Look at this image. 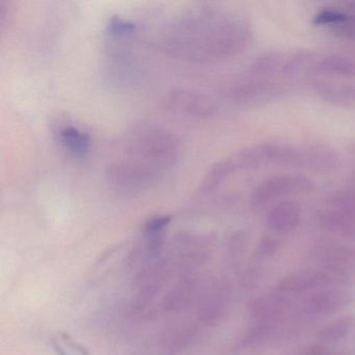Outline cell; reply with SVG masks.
<instances>
[{
    "mask_svg": "<svg viewBox=\"0 0 355 355\" xmlns=\"http://www.w3.org/2000/svg\"><path fill=\"white\" fill-rule=\"evenodd\" d=\"M250 26L240 16L200 6L176 13L161 30L162 51L180 61L214 63L236 57L251 42Z\"/></svg>",
    "mask_w": 355,
    "mask_h": 355,
    "instance_id": "cell-1",
    "label": "cell"
},
{
    "mask_svg": "<svg viewBox=\"0 0 355 355\" xmlns=\"http://www.w3.org/2000/svg\"><path fill=\"white\" fill-rule=\"evenodd\" d=\"M126 157L147 164L163 173L173 167L182 153L180 139L164 126L153 123L134 125L124 135Z\"/></svg>",
    "mask_w": 355,
    "mask_h": 355,
    "instance_id": "cell-2",
    "label": "cell"
},
{
    "mask_svg": "<svg viewBox=\"0 0 355 355\" xmlns=\"http://www.w3.org/2000/svg\"><path fill=\"white\" fill-rule=\"evenodd\" d=\"M162 172L147 164L130 157L111 162L105 168V180L113 190L125 195H136L151 189Z\"/></svg>",
    "mask_w": 355,
    "mask_h": 355,
    "instance_id": "cell-3",
    "label": "cell"
},
{
    "mask_svg": "<svg viewBox=\"0 0 355 355\" xmlns=\"http://www.w3.org/2000/svg\"><path fill=\"white\" fill-rule=\"evenodd\" d=\"M315 189L313 180L302 174H286L273 176L259 184L251 194L253 207H266L277 199L292 195L304 194Z\"/></svg>",
    "mask_w": 355,
    "mask_h": 355,
    "instance_id": "cell-4",
    "label": "cell"
},
{
    "mask_svg": "<svg viewBox=\"0 0 355 355\" xmlns=\"http://www.w3.org/2000/svg\"><path fill=\"white\" fill-rule=\"evenodd\" d=\"M165 105L180 115L200 119L213 117L218 112V105L213 97L193 89H173L166 96Z\"/></svg>",
    "mask_w": 355,
    "mask_h": 355,
    "instance_id": "cell-5",
    "label": "cell"
},
{
    "mask_svg": "<svg viewBox=\"0 0 355 355\" xmlns=\"http://www.w3.org/2000/svg\"><path fill=\"white\" fill-rule=\"evenodd\" d=\"M263 166L275 165L282 167L307 169V147H296L284 143H263L257 145Z\"/></svg>",
    "mask_w": 355,
    "mask_h": 355,
    "instance_id": "cell-6",
    "label": "cell"
},
{
    "mask_svg": "<svg viewBox=\"0 0 355 355\" xmlns=\"http://www.w3.org/2000/svg\"><path fill=\"white\" fill-rule=\"evenodd\" d=\"M344 276L330 270H304L284 277L278 284V288L284 293H302L311 288L340 282Z\"/></svg>",
    "mask_w": 355,
    "mask_h": 355,
    "instance_id": "cell-7",
    "label": "cell"
},
{
    "mask_svg": "<svg viewBox=\"0 0 355 355\" xmlns=\"http://www.w3.org/2000/svg\"><path fill=\"white\" fill-rule=\"evenodd\" d=\"M315 257L325 263L326 269L345 276L355 266V249L326 241L315 246Z\"/></svg>",
    "mask_w": 355,
    "mask_h": 355,
    "instance_id": "cell-8",
    "label": "cell"
},
{
    "mask_svg": "<svg viewBox=\"0 0 355 355\" xmlns=\"http://www.w3.org/2000/svg\"><path fill=\"white\" fill-rule=\"evenodd\" d=\"M278 92L279 90L273 83L265 80H252L239 83L232 87L230 96L238 105H253L271 101Z\"/></svg>",
    "mask_w": 355,
    "mask_h": 355,
    "instance_id": "cell-9",
    "label": "cell"
},
{
    "mask_svg": "<svg viewBox=\"0 0 355 355\" xmlns=\"http://www.w3.org/2000/svg\"><path fill=\"white\" fill-rule=\"evenodd\" d=\"M58 142L64 151L76 159H84L91 150L90 135L74 124H62L55 132Z\"/></svg>",
    "mask_w": 355,
    "mask_h": 355,
    "instance_id": "cell-10",
    "label": "cell"
},
{
    "mask_svg": "<svg viewBox=\"0 0 355 355\" xmlns=\"http://www.w3.org/2000/svg\"><path fill=\"white\" fill-rule=\"evenodd\" d=\"M302 209L294 201L286 200L277 203L267 215V224L274 232L286 234L300 223Z\"/></svg>",
    "mask_w": 355,
    "mask_h": 355,
    "instance_id": "cell-11",
    "label": "cell"
},
{
    "mask_svg": "<svg viewBox=\"0 0 355 355\" xmlns=\"http://www.w3.org/2000/svg\"><path fill=\"white\" fill-rule=\"evenodd\" d=\"M350 302V295L340 290H327L315 293L304 301L305 311L311 315L334 313Z\"/></svg>",
    "mask_w": 355,
    "mask_h": 355,
    "instance_id": "cell-12",
    "label": "cell"
},
{
    "mask_svg": "<svg viewBox=\"0 0 355 355\" xmlns=\"http://www.w3.org/2000/svg\"><path fill=\"white\" fill-rule=\"evenodd\" d=\"M288 309V300L278 295H267L255 299L251 311L259 321H277Z\"/></svg>",
    "mask_w": 355,
    "mask_h": 355,
    "instance_id": "cell-13",
    "label": "cell"
},
{
    "mask_svg": "<svg viewBox=\"0 0 355 355\" xmlns=\"http://www.w3.org/2000/svg\"><path fill=\"white\" fill-rule=\"evenodd\" d=\"M307 148H309L307 149L309 151L307 170L320 172V173H330L340 167V157L334 149L322 146V145L309 146Z\"/></svg>",
    "mask_w": 355,
    "mask_h": 355,
    "instance_id": "cell-14",
    "label": "cell"
},
{
    "mask_svg": "<svg viewBox=\"0 0 355 355\" xmlns=\"http://www.w3.org/2000/svg\"><path fill=\"white\" fill-rule=\"evenodd\" d=\"M234 172L236 171H234L228 157L217 162L207 170V173L203 176L200 187H199V193L202 195L211 194L214 191L217 190Z\"/></svg>",
    "mask_w": 355,
    "mask_h": 355,
    "instance_id": "cell-15",
    "label": "cell"
},
{
    "mask_svg": "<svg viewBox=\"0 0 355 355\" xmlns=\"http://www.w3.org/2000/svg\"><path fill=\"white\" fill-rule=\"evenodd\" d=\"M313 71L322 74H338V76L355 78V61L342 55H328L315 62Z\"/></svg>",
    "mask_w": 355,
    "mask_h": 355,
    "instance_id": "cell-16",
    "label": "cell"
},
{
    "mask_svg": "<svg viewBox=\"0 0 355 355\" xmlns=\"http://www.w3.org/2000/svg\"><path fill=\"white\" fill-rule=\"evenodd\" d=\"M315 217H317L318 223L329 232H342V234L355 232L354 218L348 217L329 207L320 209Z\"/></svg>",
    "mask_w": 355,
    "mask_h": 355,
    "instance_id": "cell-17",
    "label": "cell"
},
{
    "mask_svg": "<svg viewBox=\"0 0 355 355\" xmlns=\"http://www.w3.org/2000/svg\"><path fill=\"white\" fill-rule=\"evenodd\" d=\"M284 53L279 51H267L261 53L253 60L249 66L248 73L252 78H263L270 76L274 71L282 68L284 62Z\"/></svg>",
    "mask_w": 355,
    "mask_h": 355,
    "instance_id": "cell-18",
    "label": "cell"
},
{
    "mask_svg": "<svg viewBox=\"0 0 355 355\" xmlns=\"http://www.w3.org/2000/svg\"><path fill=\"white\" fill-rule=\"evenodd\" d=\"M234 171H250L259 169L263 166V159L259 147H246L228 157Z\"/></svg>",
    "mask_w": 355,
    "mask_h": 355,
    "instance_id": "cell-19",
    "label": "cell"
},
{
    "mask_svg": "<svg viewBox=\"0 0 355 355\" xmlns=\"http://www.w3.org/2000/svg\"><path fill=\"white\" fill-rule=\"evenodd\" d=\"M315 61V53L311 51H297L292 55L284 60L280 72L282 76L286 78H293V76H299L307 68H311L313 70Z\"/></svg>",
    "mask_w": 355,
    "mask_h": 355,
    "instance_id": "cell-20",
    "label": "cell"
},
{
    "mask_svg": "<svg viewBox=\"0 0 355 355\" xmlns=\"http://www.w3.org/2000/svg\"><path fill=\"white\" fill-rule=\"evenodd\" d=\"M354 325V317L344 315L326 325L318 336L324 343H336L344 338Z\"/></svg>",
    "mask_w": 355,
    "mask_h": 355,
    "instance_id": "cell-21",
    "label": "cell"
},
{
    "mask_svg": "<svg viewBox=\"0 0 355 355\" xmlns=\"http://www.w3.org/2000/svg\"><path fill=\"white\" fill-rule=\"evenodd\" d=\"M327 207L355 219V187L336 191L327 198Z\"/></svg>",
    "mask_w": 355,
    "mask_h": 355,
    "instance_id": "cell-22",
    "label": "cell"
},
{
    "mask_svg": "<svg viewBox=\"0 0 355 355\" xmlns=\"http://www.w3.org/2000/svg\"><path fill=\"white\" fill-rule=\"evenodd\" d=\"M313 90L324 101L336 107H352L347 98L345 86H336L331 83L315 82Z\"/></svg>",
    "mask_w": 355,
    "mask_h": 355,
    "instance_id": "cell-23",
    "label": "cell"
},
{
    "mask_svg": "<svg viewBox=\"0 0 355 355\" xmlns=\"http://www.w3.org/2000/svg\"><path fill=\"white\" fill-rule=\"evenodd\" d=\"M51 345L59 355H92L86 347L76 342L66 332H57L51 336Z\"/></svg>",
    "mask_w": 355,
    "mask_h": 355,
    "instance_id": "cell-24",
    "label": "cell"
},
{
    "mask_svg": "<svg viewBox=\"0 0 355 355\" xmlns=\"http://www.w3.org/2000/svg\"><path fill=\"white\" fill-rule=\"evenodd\" d=\"M107 34L118 39L130 38L137 32L135 22L119 15L112 16L107 26Z\"/></svg>",
    "mask_w": 355,
    "mask_h": 355,
    "instance_id": "cell-25",
    "label": "cell"
},
{
    "mask_svg": "<svg viewBox=\"0 0 355 355\" xmlns=\"http://www.w3.org/2000/svg\"><path fill=\"white\" fill-rule=\"evenodd\" d=\"M275 321H261L254 328L249 331L248 336L245 338L247 346L257 347L263 345L271 338L275 330Z\"/></svg>",
    "mask_w": 355,
    "mask_h": 355,
    "instance_id": "cell-26",
    "label": "cell"
},
{
    "mask_svg": "<svg viewBox=\"0 0 355 355\" xmlns=\"http://www.w3.org/2000/svg\"><path fill=\"white\" fill-rule=\"evenodd\" d=\"M353 17L354 16L338 10L326 9L322 10L313 17V24L315 26H332L334 28L350 21Z\"/></svg>",
    "mask_w": 355,
    "mask_h": 355,
    "instance_id": "cell-27",
    "label": "cell"
},
{
    "mask_svg": "<svg viewBox=\"0 0 355 355\" xmlns=\"http://www.w3.org/2000/svg\"><path fill=\"white\" fill-rule=\"evenodd\" d=\"M334 33L340 38L355 41V16L350 21L334 26Z\"/></svg>",
    "mask_w": 355,
    "mask_h": 355,
    "instance_id": "cell-28",
    "label": "cell"
},
{
    "mask_svg": "<svg viewBox=\"0 0 355 355\" xmlns=\"http://www.w3.org/2000/svg\"><path fill=\"white\" fill-rule=\"evenodd\" d=\"M278 241L271 238H265L259 243V248H257V254L259 257H269L273 255L277 251Z\"/></svg>",
    "mask_w": 355,
    "mask_h": 355,
    "instance_id": "cell-29",
    "label": "cell"
},
{
    "mask_svg": "<svg viewBox=\"0 0 355 355\" xmlns=\"http://www.w3.org/2000/svg\"><path fill=\"white\" fill-rule=\"evenodd\" d=\"M10 16V6L5 0H0V28L3 30Z\"/></svg>",
    "mask_w": 355,
    "mask_h": 355,
    "instance_id": "cell-30",
    "label": "cell"
},
{
    "mask_svg": "<svg viewBox=\"0 0 355 355\" xmlns=\"http://www.w3.org/2000/svg\"><path fill=\"white\" fill-rule=\"evenodd\" d=\"M352 151H353V153H354V155H355V144L353 145V146H352Z\"/></svg>",
    "mask_w": 355,
    "mask_h": 355,
    "instance_id": "cell-31",
    "label": "cell"
},
{
    "mask_svg": "<svg viewBox=\"0 0 355 355\" xmlns=\"http://www.w3.org/2000/svg\"><path fill=\"white\" fill-rule=\"evenodd\" d=\"M351 7L354 8L355 9V3H351Z\"/></svg>",
    "mask_w": 355,
    "mask_h": 355,
    "instance_id": "cell-32",
    "label": "cell"
}]
</instances>
